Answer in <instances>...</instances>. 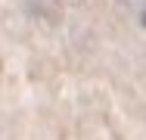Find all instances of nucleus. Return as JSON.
<instances>
[]
</instances>
